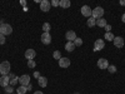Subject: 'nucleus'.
I'll list each match as a JSON object with an SVG mask.
<instances>
[{
	"label": "nucleus",
	"mask_w": 125,
	"mask_h": 94,
	"mask_svg": "<svg viewBox=\"0 0 125 94\" xmlns=\"http://www.w3.org/2000/svg\"><path fill=\"white\" fill-rule=\"evenodd\" d=\"M28 67H29L30 69H34V68L36 67V63H35V60H28Z\"/></svg>",
	"instance_id": "5701e85b"
},
{
	"label": "nucleus",
	"mask_w": 125,
	"mask_h": 94,
	"mask_svg": "<svg viewBox=\"0 0 125 94\" xmlns=\"http://www.w3.org/2000/svg\"><path fill=\"white\" fill-rule=\"evenodd\" d=\"M50 8H51V4H50V1H48V0H43V1L40 3V10H43L44 13L49 12Z\"/></svg>",
	"instance_id": "423d86ee"
},
{
	"label": "nucleus",
	"mask_w": 125,
	"mask_h": 94,
	"mask_svg": "<svg viewBox=\"0 0 125 94\" xmlns=\"http://www.w3.org/2000/svg\"><path fill=\"white\" fill-rule=\"evenodd\" d=\"M0 74L1 75H9L10 74V63L9 61H3L0 64Z\"/></svg>",
	"instance_id": "f257e3e1"
},
{
	"label": "nucleus",
	"mask_w": 125,
	"mask_h": 94,
	"mask_svg": "<svg viewBox=\"0 0 125 94\" xmlns=\"http://www.w3.org/2000/svg\"><path fill=\"white\" fill-rule=\"evenodd\" d=\"M0 26H1V22H0Z\"/></svg>",
	"instance_id": "e433bc0d"
},
{
	"label": "nucleus",
	"mask_w": 125,
	"mask_h": 94,
	"mask_svg": "<svg viewBox=\"0 0 125 94\" xmlns=\"http://www.w3.org/2000/svg\"><path fill=\"white\" fill-rule=\"evenodd\" d=\"M121 20H123V23H125V13L123 14V16H121Z\"/></svg>",
	"instance_id": "72a5a7b5"
},
{
	"label": "nucleus",
	"mask_w": 125,
	"mask_h": 94,
	"mask_svg": "<svg viewBox=\"0 0 125 94\" xmlns=\"http://www.w3.org/2000/svg\"><path fill=\"white\" fill-rule=\"evenodd\" d=\"M0 33H1L4 36L5 35H10L13 33V28L10 24H1V26H0Z\"/></svg>",
	"instance_id": "f03ea898"
},
{
	"label": "nucleus",
	"mask_w": 125,
	"mask_h": 94,
	"mask_svg": "<svg viewBox=\"0 0 125 94\" xmlns=\"http://www.w3.org/2000/svg\"><path fill=\"white\" fill-rule=\"evenodd\" d=\"M86 25H88L89 28L95 26V25H96V19H94L93 16H90V18L88 19V22H86Z\"/></svg>",
	"instance_id": "a211bd4d"
},
{
	"label": "nucleus",
	"mask_w": 125,
	"mask_h": 94,
	"mask_svg": "<svg viewBox=\"0 0 125 94\" xmlns=\"http://www.w3.org/2000/svg\"><path fill=\"white\" fill-rule=\"evenodd\" d=\"M26 89H28V90H33V85H31V84H29V85L26 87Z\"/></svg>",
	"instance_id": "473e14b6"
},
{
	"label": "nucleus",
	"mask_w": 125,
	"mask_h": 94,
	"mask_svg": "<svg viewBox=\"0 0 125 94\" xmlns=\"http://www.w3.org/2000/svg\"><path fill=\"white\" fill-rule=\"evenodd\" d=\"M120 5H123V6H125V0H121V1H120Z\"/></svg>",
	"instance_id": "f704fd0d"
},
{
	"label": "nucleus",
	"mask_w": 125,
	"mask_h": 94,
	"mask_svg": "<svg viewBox=\"0 0 125 94\" xmlns=\"http://www.w3.org/2000/svg\"><path fill=\"white\" fill-rule=\"evenodd\" d=\"M38 83H39V85H40V87L45 88V87L48 85V79H46L45 77H40V78L38 79Z\"/></svg>",
	"instance_id": "dca6fc26"
},
{
	"label": "nucleus",
	"mask_w": 125,
	"mask_h": 94,
	"mask_svg": "<svg viewBox=\"0 0 125 94\" xmlns=\"http://www.w3.org/2000/svg\"><path fill=\"white\" fill-rule=\"evenodd\" d=\"M41 41H43V44L49 45L51 43V35H50V33H43V34H41Z\"/></svg>",
	"instance_id": "1a4fd4ad"
},
{
	"label": "nucleus",
	"mask_w": 125,
	"mask_h": 94,
	"mask_svg": "<svg viewBox=\"0 0 125 94\" xmlns=\"http://www.w3.org/2000/svg\"><path fill=\"white\" fill-rule=\"evenodd\" d=\"M9 78H10V85L11 87H14L16 83H19V77L15 74H9Z\"/></svg>",
	"instance_id": "2eb2a0df"
},
{
	"label": "nucleus",
	"mask_w": 125,
	"mask_h": 94,
	"mask_svg": "<svg viewBox=\"0 0 125 94\" xmlns=\"http://www.w3.org/2000/svg\"><path fill=\"white\" fill-rule=\"evenodd\" d=\"M105 29H106V33H110V30H111V26H110L109 24H106V26H105Z\"/></svg>",
	"instance_id": "7c9ffc66"
},
{
	"label": "nucleus",
	"mask_w": 125,
	"mask_h": 94,
	"mask_svg": "<svg viewBox=\"0 0 125 94\" xmlns=\"http://www.w3.org/2000/svg\"><path fill=\"white\" fill-rule=\"evenodd\" d=\"M103 15H104V9L101 8V6H98V8H95L93 10V18L94 19H100V18H103Z\"/></svg>",
	"instance_id": "7ed1b4c3"
},
{
	"label": "nucleus",
	"mask_w": 125,
	"mask_h": 94,
	"mask_svg": "<svg viewBox=\"0 0 125 94\" xmlns=\"http://www.w3.org/2000/svg\"><path fill=\"white\" fill-rule=\"evenodd\" d=\"M59 6H61V8H69L70 6V1H69V0H61V1H59Z\"/></svg>",
	"instance_id": "aec40b11"
},
{
	"label": "nucleus",
	"mask_w": 125,
	"mask_h": 94,
	"mask_svg": "<svg viewBox=\"0 0 125 94\" xmlns=\"http://www.w3.org/2000/svg\"><path fill=\"white\" fill-rule=\"evenodd\" d=\"M34 77H35V78H38V79L40 78V74H39V71H35V73H34Z\"/></svg>",
	"instance_id": "2f4dec72"
},
{
	"label": "nucleus",
	"mask_w": 125,
	"mask_h": 94,
	"mask_svg": "<svg viewBox=\"0 0 125 94\" xmlns=\"http://www.w3.org/2000/svg\"><path fill=\"white\" fill-rule=\"evenodd\" d=\"M50 4L53 5V6H59V1H58V0H53V1H51Z\"/></svg>",
	"instance_id": "c756f323"
},
{
	"label": "nucleus",
	"mask_w": 125,
	"mask_h": 94,
	"mask_svg": "<svg viewBox=\"0 0 125 94\" xmlns=\"http://www.w3.org/2000/svg\"><path fill=\"white\" fill-rule=\"evenodd\" d=\"M43 30H44V33H49L50 31V24L49 23H44L43 24Z\"/></svg>",
	"instance_id": "b1692460"
},
{
	"label": "nucleus",
	"mask_w": 125,
	"mask_h": 94,
	"mask_svg": "<svg viewBox=\"0 0 125 94\" xmlns=\"http://www.w3.org/2000/svg\"><path fill=\"white\" fill-rule=\"evenodd\" d=\"M96 25L99 28H105L106 26V20L104 18H100V19H96Z\"/></svg>",
	"instance_id": "f3484780"
},
{
	"label": "nucleus",
	"mask_w": 125,
	"mask_h": 94,
	"mask_svg": "<svg viewBox=\"0 0 125 94\" xmlns=\"http://www.w3.org/2000/svg\"><path fill=\"white\" fill-rule=\"evenodd\" d=\"M108 70H109L110 73H115V71H116V67H115V65H109V67H108Z\"/></svg>",
	"instance_id": "cd10ccee"
},
{
	"label": "nucleus",
	"mask_w": 125,
	"mask_h": 94,
	"mask_svg": "<svg viewBox=\"0 0 125 94\" xmlns=\"http://www.w3.org/2000/svg\"><path fill=\"white\" fill-rule=\"evenodd\" d=\"M74 45H75V47H80V45H83V39L76 38V39L74 40Z\"/></svg>",
	"instance_id": "a878e982"
},
{
	"label": "nucleus",
	"mask_w": 125,
	"mask_h": 94,
	"mask_svg": "<svg viewBox=\"0 0 125 94\" xmlns=\"http://www.w3.org/2000/svg\"><path fill=\"white\" fill-rule=\"evenodd\" d=\"M98 67H99L100 69H108L109 63H108V60H106V59L101 58V59H99V60H98Z\"/></svg>",
	"instance_id": "ddd939ff"
},
{
	"label": "nucleus",
	"mask_w": 125,
	"mask_h": 94,
	"mask_svg": "<svg viewBox=\"0 0 125 94\" xmlns=\"http://www.w3.org/2000/svg\"><path fill=\"white\" fill-rule=\"evenodd\" d=\"M74 94H79V93H74Z\"/></svg>",
	"instance_id": "4c0bfd02"
},
{
	"label": "nucleus",
	"mask_w": 125,
	"mask_h": 94,
	"mask_svg": "<svg viewBox=\"0 0 125 94\" xmlns=\"http://www.w3.org/2000/svg\"><path fill=\"white\" fill-rule=\"evenodd\" d=\"M36 57V51L34 49H28L25 51V58L28 60H34V58Z\"/></svg>",
	"instance_id": "9b49d317"
},
{
	"label": "nucleus",
	"mask_w": 125,
	"mask_h": 94,
	"mask_svg": "<svg viewBox=\"0 0 125 94\" xmlns=\"http://www.w3.org/2000/svg\"><path fill=\"white\" fill-rule=\"evenodd\" d=\"M0 85L3 88H6L8 85H10V78L9 75H1L0 77Z\"/></svg>",
	"instance_id": "0eeeda50"
},
{
	"label": "nucleus",
	"mask_w": 125,
	"mask_h": 94,
	"mask_svg": "<svg viewBox=\"0 0 125 94\" xmlns=\"http://www.w3.org/2000/svg\"><path fill=\"white\" fill-rule=\"evenodd\" d=\"M74 49H75V45H74L73 41H68V43L65 44V50L66 51H73Z\"/></svg>",
	"instance_id": "6ab92c4d"
},
{
	"label": "nucleus",
	"mask_w": 125,
	"mask_h": 94,
	"mask_svg": "<svg viewBox=\"0 0 125 94\" xmlns=\"http://www.w3.org/2000/svg\"><path fill=\"white\" fill-rule=\"evenodd\" d=\"M105 48V41L103 39H98L95 40V44H94V51H100Z\"/></svg>",
	"instance_id": "20e7f679"
},
{
	"label": "nucleus",
	"mask_w": 125,
	"mask_h": 94,
	"mask_svg": "<svg viewBox=\"0 0 125 94\" xmlns=\"http://www.w3.org/2000/svg\"><path fill=\"white\" fill-rule=\"evenodd\" d=\"M59 65H60L61 68H68V67L70 65V59H69V58H62V57H61V59L59 60Z\"/></svg>",
	"instance_id": "4468645a"
},
{
	"label": "nucleus",
	"mask_w": 125,
	"mask_h": 94,
	"mask_svg": "<svg viewBox=\"0 0 125 94\" xmlns=\"http://www.w3.org/2000/svg\"><path fill=\"white\" fill-rule=\"evenodd\" d=\"M34 94H43V92H40V90H36V92H34Z\"/></svg>",
	"instance_id": "c9c22d12"
},
{
	"label": "nucleus",
	"mask_w": 125,
	"mask_h": 94,
	"mask_svg": "<svg viewBox=\"0 0 125 94\" xmlns=\"http://www.w3.org/2000/svg\"><path fill=\"white\" fill-rule=\"evenodd\" d=\"M104 38H105V40L113 41V40H114V38H115V36H114V35H113V33L110 31V33H105V36H104Z\"/></svg>",
	"instance_id": "4be33fe9"
},
{
	"label": "nucleus",
	"mask_w": 125,
	"mask_h": 94,
	"mask_svg": "<svg viewBox=\"0 0 125 94\" xmlns=\"http://www.w3.org/2000/svg\"><path fill=\"white\" fill-rule=\"evenodd\" d=\"M113 43H114V45H115L116 48H123L124 47V39L121 36H115L114 40H113Z\"/></svg>",
	"instance_id": "f8f14e48"
},
{
	"label": "nucleus",
	"mask_w": 125,
	"mask_h": 94,
	"mask_svg": "<svg viewBox=\"0 0 125 94\" xmlns=\"http://www.w3.org/2000/svg\"><path fill=\"white\" fill-rule=\"evenodd\" d=\"M4 43H5V36L0 33V44H4Z\"/></svg>",
	"instance_id": "c85d7f7f"
},
{
	"label": "nucleus",
	"mask_w": 125,
	"mask_h": 94,
	"mask_svg": "<svg viewBox=\"0 0 125 94\" xmlns=\"http://www.w3.org/2000/svg\"><path fill=\"white\" fill-rule=\"evenodd\" d=\"M19 83H20L23 87H28V85L30 84V75L24 74V75H21V77H19Z\"/></svg>",
	"instance_id": "39448f33"
},
{
	"label": "nucleus",
	"mask_w": 125,
	"mask_h": 94,
	"mask_svg": "<svg viewBox=\"0 0 125 94\" xmlns=\"http://www.w3.org/2000/svg\"><path fill=\"white\" fill-rule=\"evenodd\" d=\"M65 38H66L68 41H73V43H74V40H75L78 36H76V33H75L74 30H69V31H66Z\"/></svg>",
	"instance_id": "6e6552de"
},
{
	"label": "nucleus",
	"mask_w": 125,
	"mask_h": 94,
	"mask_svg": "<svg viewBox=\"0 0 125 94\" xmlns=\"http://www.w3.org/2000/svg\"><path fill=\"white\" fill-rule=\"evenodd\" d=\"M81 14L84 15V16H88V18H90L91 15H93V10H91V8L90 6H88V5H84L81 8Z\"/></svg>",
	"instance_id": "9d476101"
},
{
	"label": "nucleus",
	"mask_w": 125,
	"mask_h": 94,
	"mask_svg": "<svg viewBox=\"0 0 125 94\" xmlns=\"http://www.w3.org/2000/svg\"><path fill=\"white\" fill-rule=\"evenodd\" d=\"M26 92H28L26 87H23V85H20V87L16 89V94H26Z\"/></svg>",
	"instance_id": "412c9836"
},
{
	"label": "nucleus",
	"mask_w": 125,
	"mask_h": 94,
	"mask_svg": "<svg viewBox=\"0 0 125 94\" xmlns=\"http://www.w3.org/2000/svg\"><path fill=\"white\" fill-rule=\"evenodd\" d=\"M14 87H11V85H8L6 88H5V92L8 93V94H14Z\"/></svg>",
	"instance_id": "393cba45"
},
{
	"label": "nucleus",
	"mask_w": 125,
	"mask_h": 94,
	"mask_svg": "<svg viewBox=\"0 0 125 94\" xmlns=\"http://www.w3.org/2000/svg\"><path fill=\"white\" fill-rule=\"evenodd\" d=\"M53 57H54L56 60H60V59H61V54H60V51H59V50H55V51H54V54H53Z\"/></svg>",
	"instance_id": "bb28decb"
}]
</instances>
